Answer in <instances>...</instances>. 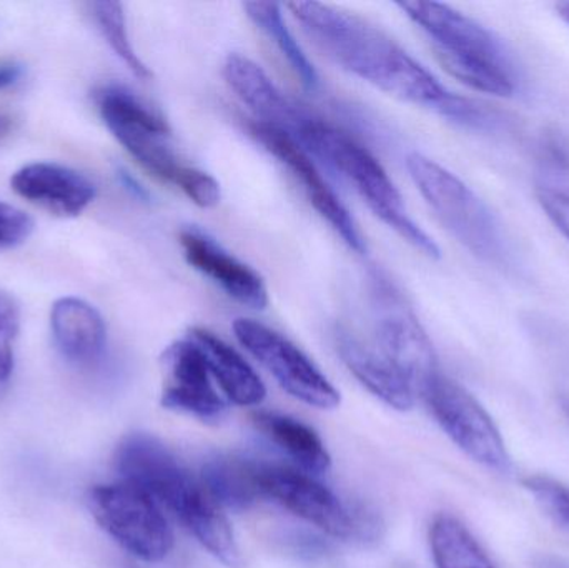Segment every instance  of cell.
Wrapping results in <instances>:
<instances>
[{
  "label": "cell",
  "instance_id": "4",
  "mask_svg": "<svg viewBox=\"0 0 569 568\" xmlns=\"http://www.w3.org/2000/svg\"><path fill=\"white\" fill-rule=\"evenodd\" d=\"M398 7L428 33L438 62L450 76L480 92L513 96V60L491 30L445 3L408 0Z\"/></svg>",
  "mask_w": 569,
  "mask_h": 568
},
{
  "label": "cell",
  "instance_id": "13",
  "mask_svg": "<svg viewBox=\"0 0 569 568\" xmlns=\"http://www.w3.org/2000/svg\"><path fill=\"white\" fill-rule=\"evenodd\" d=\"M162 406L179 412L212 419L227 409V402L212 383L206 357L192 339L179 340L162 353Z\"/></svg>",
  "mask_w": 569,
  "mask_h": 568
},
{
  "label": "cell",
  "instance_id": "12",
  "mask_svg": "<svg viewBox=\"0 0 569 568\" xmlns=\"http://www.w3.org/2000/svg\"><path fill=\"white\" fill-rule=\"evenodd\" d=\"M250 132L256 137L257 142L262 143L263 149L269 150L273 157L279 159L280 163H283L290 170L291 176L300 183L313 209L330 223L331 229L343 239V242L355 252L363 253L367 246H365V240L361 239L360 232H358L353 217L350 216L347 207L340 202L333 189L328 186L317 166L311 162L307 150L298 146L283 130L277 129L270 123H252Z\"/></svg>",
  "mask_w": 569,
  "mask_h": 568
},
{
  "label": "cell",
  "instance_id": "5",
  "mask_svg": "<svg viewBox=\"0 0 569 568\" xmlns=\"http://www.w3.org/2000/svg\"><path fill=\"white\" fill-rule=\"evenodd\" d=\"M291 139L340 172L381 222L425 256L440 259V247L408 216L403 197L387 170L353 137L310 113Z\"/></svg>",
  "mask_w": 569,
  "mask_h": 568
},
{
  "label": "cell",
  "instance_id": "26",
  "mask_svg": "<svg viewBox=\"0 0 569 568\" xmlns=\"http://www.w3.org/2000/svg\"><path fill=\"white\" fill-rule=\"evenodd\" d=\"M177 187L202 209H212V207L219 206L220 197H222L219 182L210 173L196 169V167H186Z\"/></svg>",
  "mask_w": 569,
  "mask_h": 568
},
{
  "label": "cell",
  "instance_id": "22",
  "mask_svg": "<svg viewBox=\"0 0 569 568\" xmlns=\"http://www.w3.org/2000/svg\"><path fill=\"white\" fill-rule=\"evenodd\" d=\"M243 9H246L249 19L276 42L293 72L300 77L305 89H317L318 82H320L317 70H315L313 63L308 60V57L305 56L300 43L295 40L290 30L287 29L279 3L246 2Z\"/></svg>",
  "mask_w": 569,
  "mask_h": 568
},
{
  "label": "cell",
  "instance_id": "23",
  "mask_svg": "<svg viewBox=\"0 0 569 568\" xmlns=\"http://www.w3.org/2000/svg\"><path fill=\"white\" fill-rule=\"evenodd\" d=\"M93 19L99 26L100 32L106 37L110 49L120 57L123 63L129 67L130 72L139 79H150L149 67L142 62L139 53L133 49L130 42L129 32H127L126 12L120 2H92L90 3Z\"/></svg>",
  "mask_w": 569,
  "mask_h": 568
},
{
  "label": "cell",
  "instance_id": "9",
  "mask_svg": "<svg viewBox=\"0 0 569 568\" xmlns=\"http://www.w3.org/2000/svg\"><path fill=\"white\" fill-rule=\"evenodd\" d=\"M423 399L445 434L468 457L495 472H510L511 457L500 430L467 389L438 373Z\"/></svg>",
  "mask_w": 569,
  "mask_h": 568
},
{
  "label": "cell",
  "instance_id": "27",
  "mask_svg": "<svg viewBox=\"0 0 569 568\" xmlns=\"http://www.w3.org/2000/svg\"><path fill=\"white\" fill-rule=\"evenodd\" d=\"M32 230V219L23 210L0 202V252L26 242Z\"/></svg>",
  "mask_w": 569,
  "mask_h": 568
},
{
  "label": "cell",
  "instance_id": "10",
  "mask_svg": "<svg viewBox=\"0 0 569 568\" xmlns=\"http://www.w3.org/2000/svg\"><path fill=\"white\" fill-rule=\"evenodd\" d=\"M237 340L249 350L295 399L317 407L335 409L340 393L313 362L287 337L253 319L233 322Z\"/></svg>",
  "mask_w": 569,
  "mask_h": 568
},
{
  "label": "cell",
  "instance_id": "11",
  "mask_svg": "<svg viewBox=\"0 0 569 568\" xmlns=\"http://www.w3.org/2000/svg\"><path fill=\"white\" fill-rule=\"evenodd\" d=\"M262 497L276 500L300 519L328 536L350 539L360 530L353 514L317 480L288 467L260 466L257 472Z\"/></svg>",
  "mask_w": 569,
  "mask_h": 568
},
{
  "label": "cell",
  "instance_id": "7",
  "mask_svg": "<svg viewBox=\"0 0 569 568\" xmlns=\"http://www.w3.org/2000/svg\"><path fill=\"white\" fill-rule=\"evenodd\" d=\"M93 519L127 552L143 562H162L173 549V532L159 504L133 484H107L89 492Z\"/></svg>",
  "mask_w": 569,
  "mask_h": 568
},
{
  "label": "cell",
  "instance_id": "30",
  "mask_svg": "<svg viewBox=\"0 0 569 568\" xmlns=\"http://www.w3.org/2000/svg\"><path fill=\"white\" fill-rule=\"evenodd\" d=\"M537 568H569V562L560 557L541 556L537 559Z\"/></svg>",
  "mask_w": 569,
  "mask_h": 568
},
{
  "label": "cell",
  "instance_id": "3",
  "mask_svg": "<svg viewBox=\"0 0 569 568\" xmlns=\"http://www.w3.org/2000/svg\"><path fill=\"white\" fill-rule=\"evenodd\" d=\"M116 469L123 482L146 490L173 514L226 566H242L232 526L219 504L176 456L149 434H132L117 447Z\"/></svg>",
  "mask_w": 569,
  "mask_h": 568
},
{
  "label": "cell",
  "instance_id": "29",
  "mask_svg": "<svg viewBox=\"0 0 569 568\" xmlns=\"http://www.w3.org/2000/svg\"><path fill=\"white\" fill-rule=\"evenodd\" d=\"M23 69L20 63L17 62H0V90L7 89V87L13 86L19 82L22 77Z\"/></svg>",
  "mask_w": 569,
  "mask_h": 568
},
{
  "label": "cell",
  "instance_id": "2",
  "mask_svg": "<svg viewBox=\"0 0 569 568\" xmlns=\"http://www.w3.org/2000/svg\"><path fill=\"white\" fill-rule=\"evenodd\" d=\"M370 319L365 336L350 327L337 330L338 353L371 393L410 410L440 373L433 346L407 300L381 279L373 280Z\"/></svg>",
  "mask_w": 569,
  "mask_h": 568
},
{
  "label": "cell",
  "instance_id": "17",
  "mask_svg": "<svg viewBox=\"0 0 569 568\" xmlns=\"http://www.w3.org/2000/svg\"><path fill=\"white\" fill-rule=\"evenodd\" d=\"M57 349L70 362L89 366L106 349L107 329L96 307L76 297H63L50 310Z\"/></svg>",
  "mask_w": 569,
  "mask_h": 568
},
{
  "label": "cell",
  "instance_id": "14",
  "mask_svg": "<svg viewBox=\"0 0 569 568\" xmlns=\"http://www.w3.org/2000/svg\"><path fill=\"white\" fill-rule=\"evenodd\" d=\"M13 192L27 202L59 217H77L97 196L92 180L67 166L33 162L10 179Z\"/></svg>",
  "mask_w": 569,
  "mask_h": 568
},
{
  "label": "cell",
  "instance_id": "1",
  "mask_svg": "<svg viewBox=\"0 0 569 568\" xmlns=\"http://www.w3.org/2000/svg\"><path fill=\"white\" fill-rule=\"evenodd\" d=\"M287 7L307 36L358 79L460 126L493 129L497 120L490 110L450 92L390 36L361 17L318 2H290Z\"/></svg>",
  "mask_w": 569,
  "mask_h": 568
},
{
  "label": "cell",
  "instance_id": "31",
  "mask_svg": "<svg viewBox=\"0 0 569 568\" xmlns=\"http://www.w3.org/2000/svg\"><path fill=\"white\" fill-rule=\"evenodd\" d=\"M558 16L565 20L569 26V2H561L557 6Z\"/></svg>",
  "mask_w": 569,
  "mask_h": 568
},
{
  "label": "cell",
  "instance_id": "20",
  "mask_svg": "<svg viewBox=\"0 0 569 568\" xmlns=\"http://www.w3.org/2000/svg\"><path fill=\"white\" fill-rule=\"evenodd\" d=\"M257 472V464L219 457L203 466L200 480L219 506L242 510L262 499Z\"/></svg>",
  "mask_w": 569,
  "mask_h": 568
},
{
  "label": "cell",
  "instance_id": "15",
  "mask_svg": "<svg viewBox=\"0 0 569 568\" xmlns=\"http://www.w3.org/2000/svg\"><path fill=\"white\" fill-rule=\"evenodd\" d=\"M180 246L187 262L222 287L227 296L250 309L262 310L269 306V292L262 277L209 236L197 229L182 230Z\"/></svg>",
  "mask_w": 569,
  "mask_h": 568
},
{
  "label": "cell",
  "instance_id": "19",
  "mask_svg": "<svg viewBox=\"0 0 569 568\" xmlns=\"http://www.w3.org/2000/svg\"><path fill=\"white\" fill-rule=\"evenodd\" d=\"M253 422L301 469L310 474L327 472L330 469V456L311 427L293 417L273 412L256 413Z\"/></svg>",
  "mask_w": 569,
  "mask_h": 568
},
{
  "label": "cell",
  "instance_id": "18",
  "mask_svg": "<svg viewBox=\"0 0 569 568\" xmlns=\"http://www.w3.org/2000/svg\"><path fill=\"white\" fill-rule=\"evenodd\" d=\"M189 339L202 350L210 373L233 403L259 406L266 399L267 390L262 380L229 343L206 329L190 330Z\"/></svg>",
  "mask_w": 569,
  "mask_h": 568
},
{
  "label": "cell",
  "instance_id": "16",
  "mask_svg": "<svg viewBox=\"0 0 569 568\" xmlns=\"http://www.w3.org/2000/svg\"><path fill=\"white\" fill-rule=\"evenodd\" d=\"M223 77L240 100L262 117V122L283 130L290 137L310 116L308 110L284 96L259 63L242 53L233 52L227 57Z\"/></svg>",
  "mask_w": 569,
  "mask_h": 568
},
{
  "label": "cell",
  "instance_id": "21",
  "mask_svg": "<svg viewBox=\"0 0 569 568\" xmlns=\"http://www.w3.org/2000/svg\"><path fill=\"white\" fill-rule=\"evenodd\" d=\"M437 568H495L470 530L451 516H438L430 529Z\"/></svg>",
  "mask_w": 569,
  "mask_h": 568
},
{
  "label": "cell",
  "instance_id": "25",
  "mask_svg": "<svg viewBox=\"0 0 569 568\" xmlns=\"http://www.w3.org/2000/svg\"><path fill=\"white\" fill-rule=\"evenodd\" d=\"M20 329V310L16 300L0 292V397L13 372V346Z\"/></svg>",
  "mask_w": 569,
  "mask_h": 568
},
{
  "label": "cell",
  "instance_id": "28",
  "mask_svg": "<svg viewBox=\"0 0 569 568\" xmlns=\"http://www.w3.org/2000/svg\"><path fill=\"white\" fill-rule=\"evenodd\" d=\"M537 199L548 219L569 240V192L550 186L537 189Z\"/></svg>",
  "mask_w": 569,
  "mask_h": 568
},
{
  "label": "cell",
  "instance_id": "24",
  "mask_svg": "<svg viewBox=\"0 0 569 568\" xmlns=\"http://www.w3.org/2000/svg\"><path fill=\"white\" fill-rule=\"evenodd\" d=\"M538 506L557 526L569 532V487L550 477H530L525 480Z\"/></svg>",
  "mask_w": 569,
  "mask_h": 568
},
{
  "label": "cell",
  "instance_id": "8",
  "mask_svg": "<svg viewBox=\"0 0 569 568\" xmlns=\"http://www.w3.org/2000/svg\"><path fill=\"white\" fill-rule=\"evenodd\" d=\"M100 116L120 146L163 182H179L186 170L170 147V127L156 109L122 86H109L97 96Z\"/></svg>",
  "mask_w": 569,
  "mask_h": 568
},
{
  "label": "cell",
  "instance_id": "6",
  "mask_svg": "<svg viewBox=\"0 0 569 568\" xmlns=\"http://www.w3.org/2000/svg\"><path fill=\"white\" fill-rule=\"evenodd\" d=\"M407 169L435 216L461 246L485 262L507 266L510 252L503 230L467 183L418 152L407 157Z\"/></svg>",
  "mask_w": 569,
  "mask_h": 568
},
{
  "label": "cell",
  "instance_id": "32",
  "mask_svg": "<svg viewBox=\"0 0 569 568\" xmlns=\"http://www.w3.org/2000/svg\"><path fill=\"white\" fill-rule=\"evenodd\" d=\"M563 409H565V412H567V416H568V419H569V400H565Z\"/></svg>",
  "mask_w": 569,
  "mask_h": 568
}]
</instances>
